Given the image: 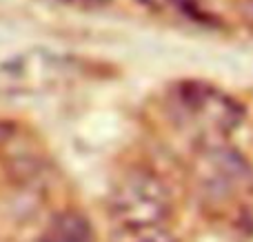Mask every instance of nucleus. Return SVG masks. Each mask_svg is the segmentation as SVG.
<instances>
[{"label":"nucleus","instance_id":"obj_1","mask_svg":"<svg viewBox=\"0 0 253 242\" xmlns=\"http://www.w3.org/2000/svg\"><path fill=\"white\" fill-rule=\"evenodd\" d=\"M173 102L184 124L202 138V142H218L245 122V107L227 91L205 82L184 80L173 89Z\"/></svg>","mask_w":253,"mask_h":242},{"label":"nucleus","instance_id":"obj_2","mask_svg":"<svg viewBox=\"0 0 253 242\" xmlns=\"http://www.w3.org/2000/svg\"><path fill=\"white\" fill-rule=\"evenodd\" d=\"M171 194L160 176L149 169H129L111 187L109 213L114 229L165 225L171 216Z\"/></svg>","mask_w":253,"mask_h":242},{"label":"nucleus","instance_id":"obj_3","mask_svg":"<svg viewBox=\"0 0 253 242\" xmlns=\"http://www.w3.org/2000/svg\"><path fill=\"white\" fill-rule=\"evenodd\" d=\"M198 185L211 196H238L253 187V167L238 149L218 142H202L193 162Z\"/></svg>","mask_w":253,"mask_h":242},{"label":"nucleus","instance_id":"obj_4","mask_svg":"<svg viewBox=\"0 0 253 242\" xmlns=\"http://www.w3.org/2000/svg\"><path fill=\"white\" fill-rule=\"evenodd\" d=\"M58 62L51 58L38 60L36 56L18 58L0 67V93H27L53 82Z\"/></svg>","mask_w":253,"mask_h":242},{"label":"nucleus","instance_id":"obj_5","mask_svg":"<svg viewBox=\"0 0 253 242\" xmlns=\"http://www.w3.org/2000/svg\"><path fill=\"white\" fill-rule=\"evenodd\" d=\"M38 242H96V234L87 216L76 209H65L47 222Z\"/></svg>","mask_w":253,"mask_h":242},{"label":"nucleus","instance_id":"obj_6","mask_svg":"<svg viewBox=\"0 0 253 242\" xmlns=\"http://www.w3.org/2000/svg\"><path fill=\"white\" fill-rule=\"evenodd\" d=\"M111 242H180L167 225L135 227V229H114Z\"/></svg>","mask_w":253,"mask_h":242},{"label":"nucleus","instance_id":"obj_7","mask_svg":"<svg viewBox=\"0 0 253 242\" xmlns=\"http://www.w3.org/2000/svg\"><path fill=\"white\" fill-rule=\"evenodd\" d=\"M13 136H16V127H13L11 122H4V120H0V156L7 151L9 145H11Z\"/></svg>","mask_w":253,"mask_h":242},{"label":"nucleus","instance_id":"obj_8","mask_svg":"<svg viewBox=\"0 0 253 242\" xmlns=\"http://www.w3.org/2000/svg\"><path fill=\"white\" fill-rule=\"evenodd\" d=\"M71 2H80V4H98V2H105V0H71Z\"/></svg>","mask_w":253,"mask_h":242}]
</instances>
